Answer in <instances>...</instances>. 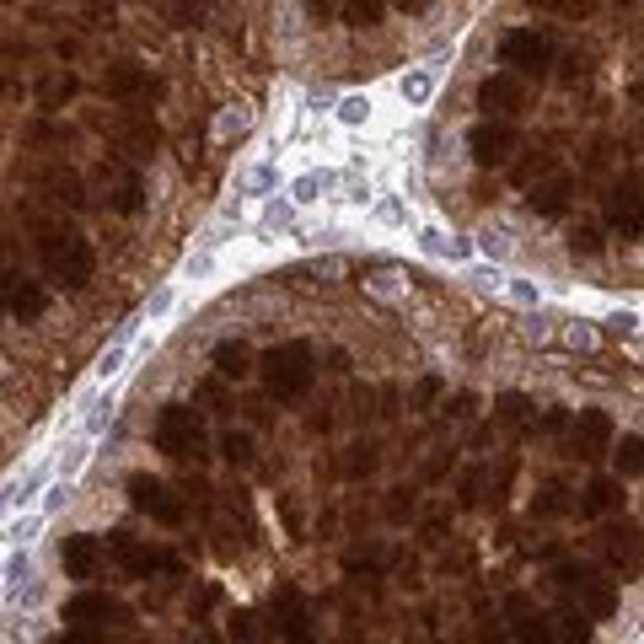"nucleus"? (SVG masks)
Instances as JSON below:
<instances>
[{
    "instance_id": "1",
    "label": "nucleus",
    "mask_w": 644,
    "mask_h": 644,
    "mask_svg": "<svg viewBox=\"0 0 644 644\" xmlns=\"http://www.w3.org/2000/svg\"><path fill=\"white\" fill-rule=\"evenodd\" d=\"M38 258H44V274H49L55 285H64V290H81V285L97 274L92 242H86L75 226H60V220L38 226Z\"/></svg>"
},
{
    "instance_id": "2",
    "label": "nucleus",
    "mask_w": 644,
    "mask_h": 644,
    "mask_svg": "<svg viewBox=\"0 0 644 644\" xmlns=\"http://www.w3.org/2000/svg\"><path fill=\"white\" fill-rule=\"evenodd\" d=\"M258 371H263L269 397L296 403V397H307V392H312V382H318V355H312V344L290 338V344H274V349L258 360Z\"/></svg>"
},
{
    "instance_id": "3",
    "label": "nucleus",
    "mask_w": 644,
    "mask_h": 644,
    "mask_svg": "<svg viewBox=\"0 0 644 644\" xmlns=\"http://www.w3.org/2000/svg\"><path fill=\"white\" fill-rule=\"evenodd\" d=\"M553 585L570 596V607H580L585 618H612V612H618V585L601 580V570H591V564H580V559L553 564Z\"/></svg>"
},
{
    "instance_id": "4",
    "label": "nucleus",
    "mask_w": 644,
    "mask_h": 644,
    "mask_svg": "<svg viewBox=\"0 0 644 644\" xmlns=\"http://www.w3.org/2000/svg\"><path fill=\"white\" fill-rule=\"evenodd\" d=\"M151 441L162 456H178V462H199L204 446H210V436H204V414L189 408V403H167L162 414H156V430H151Z\"/></svg>"
},
{
    "instance_id": "5",
    "label": "nucleus",
    "mask_w": 644,
    "mask_h": 644,
    "mask_svg": "<svg viewBox=\"0 0 644 644\" xmlns=\"http://www.w3.org/2000/svg\"><path fill=\"white\" fill-rule=\"evenodd\" d=\"M467 151H473V162H478L484 172L511 167L515 151H521V129H515L511 119H484V124H473V134H467Z\"/></svg>"
},
{
    "instance_id": "6",
    "label": "nucleus",
    "mask_w": 644,
    "mask_h": 644,
    "mask_svg": "<svg viewBox=\"0 0 644 644\" xmlns=\"http://www.w3.org/2000/svg\"><path fill=\"white\" fill-rule=\"evenodd\" d=\"M129 505L140 515H151V521H162V526H183V494H172V484H162V478H151V473H134L129 478Z\"/></svg>"
},
{
    "instance_id": "7",
    "label": "nucleus",
    "mask_w": 644,
    "mask_h": 644,
    "mask_svg": "<svg viewBox=\"0 0 644 644\" xmlns=\"http://www.w3.org/2000/svg\"><path fill=\"white\" fill-rule=\"evenodd\" d=\"M500 60L511 64V75H548L553 44H548L542 33H532V27H511V33L500 38Z\"/></svg>"
},
{
    "instance_id": "8",
    "label": "nucleus",
    "mask_w": 644,
    "mask_h": 644,
    "mask_svg": "<svg viewBox=\"0 0 644 644\" xmlns=\"http://www.w3.org/2000/svg\"><path fill=\"white\" fill-rule=\"evenodd\" d=\"M103 97H114V103H151V97H162V81L140 60H119L103 70Z\"/></svg>"
},
{
    "instance_id": "9",
    "label": "nucleus",
    "mask_w": 644,
    "mask_h": 644,
    "mask_svg": "<svg viewBox=\"0 0 644 644\" xmlns=\"http://www.w3.org/2000/svg\"><path fill=\"white\" fill-rule=\"evenodd\" d=\"M0 301H5V312L16 322H38L49 312V290L38 279H27V274H0Z\"/></svg>"
},
{
    "instance_id": "10",
    "label": "nucleus",
    "mask_w": 644,
    "mask_h": 644,
    "mask_svg": "<svg viewBox=\"0 0 644 644\" xmlns=\"http://www.w3.org/2000/svg\"><path fill=\"white\" fill-rule=\"evenodd\" d=\"M60 564H64V580H97V570L108 564V548H103V537L75 532V537L60 542Z\"/></svg>"
},
{
    "instance_id": "11",
    "label": "nucleus",
    "mask_w": 644,
    "mask_h": 644,
    "mask_svg": "<svg viewBox=\"0 0 644 644\" xmlns=\"http://www.w3.org/2000/svg\"><path fill=\"white\" fill-rule=\"evenodd\" d=\"M478 108H484V119H511L526 108V86H521V75H489L484 86H478Z\"/></svg>"
},
{
    "instance_id": "12",
    "label": "nucleus",
    "mask_w": 644,
    "mask_h": 644,
    "mask_svg": "<svg viewBox=\"0 0 644 644\" xmlns=\"http://www.w3.org/2000/svg\"><path fill=\"white\" fill-rule=\"evenodd\" d=\"M505 618H511V640L515 644H559V634H553V623L521 596V591H511L505 596Z\"/></svg>"
},
{
    "instance_id": "13",
    "label": "nucleus",
    "mask_w": 644,
    "mask_h": 644,
    "mask_svg": "<svg viewBox=\"0 0 644 644\" xmlns=\"http://www.w3.org/2000/svg\"><path fill=\"white\" fill-rule=\"evenodd\" d=\"M570 451H575L580 462H601L607 451H612V419L601 414V408H585L575 419V436H570Z\"/></svg>"
},
{
    "instance_id": "14",
    "label": "nucleus",
    "mask_w": 644,
    "mask_h": 644,
    "mask_svg": "<svg viewBox=\"0 0 644 644\" xmlns=\"http://www.w3.org/2000/svg\"><path fill=\"white\" fill-rule=\"evenodd\" d=\"M108 553H114V559H119V564H124L134 580H151L156 570H178V559H172V553H151V548H140L129 532H114Z\"/></svg>"
},
{
    "instance_id": "15",
    "label": "nucleus",
    "mask_w": 644,
    "mask_h": 644,
    "mask_svg": "<svg viewBox=\"0 0 644 644\" xmlns=\"http://www.w3.org/2000/svg\"><path fill=\"white\" fill-rule=\"evenodd\" d=\"M607 220H612V231L623 242H640V183L634 178L607 193Z\"/></svg>"
},
{
    "instance_id": "16",
    "label": "nucleus",
    "mask_w": 644,
    "mask_h": 644,
    "mask_svg": "<svg viewBox=\"0 0 644 644\" xmlns=\"http://www.w3.org/2000/svg\"><path fill=\"white\" fill-rule=\"evenodd\" d=\"M570 199H575V178H570V172H559V178H548L537 193H526L532 215H548V220H553V215H564V210H570Z\"/></svg>"
},
{
    "instance_id": "17",
    "label": "nucleus",
    "mask_w": 644,
    "mask_h": 644,
    "mask_svg": "<svg viewBox=\"0 0 644 644\" xmlns=\"http://www.w3.org/2000/svg\"><path fill=\"white\" fill-rule=\"evenodd\" d=\"M119 607H114V596H103V591H81V596H70L64 601V623H108Z\"/></svg>"
},
{
    "instance_id": "18",
    "label": "nucleus",
    "mask_w": 644,
    "mask_h": 644,
    "mask_svg": "<svg viewBox=\"0 0 644 644\" xmlns=\"http://www.w3.org/2000/svg\"><path fill=\"white\" fill-rule=\"evenodd\" d=\"M210 360H215V371H220L226 382H242V377H248V371L258 366V360H253V349H248L242 338H220Z\"/></svg>"
},
{
    "instance_id": "19",
    "label": "nucleus",
    "mask_w": 644,
    "mask_h": 644,
    "mask_svg": "<svg viewBox=\"0 0 644 644\" xmlns=\"http://www.w3.org/2000/svg\"><path fill=\"white\" fill-rule=\"evenodd\" d=\"M618 505H623V478H591L585 500H580V515H607Z\"/></svg>"
},
{
    "instance_id": "20",
    "label": "nucleus",
    "mask_w": 644,
    "mask_h": 644,
    "mask_svg": "<svg viewBox=\"0 0 644 644\" xmlns=\"http://www.w3.org/2000/svg\"><path fill=\"white\" fill-rule=\"evenodd\" d=\"M108 210H114V215H140V210H145V178H140L134 167H129L124 178L114 183V193H108Z\"/></svg>"
},
{
    "instance_id": "21",
    "label": "nucleus",
    "mask_w": 644,
    "mask_h": 644,
    "mask_svg": "<svg viewBox=\"0 0 644 644\" xmlns=\"http://www.w3.org/2000/svg\"><path fill=\"white\" fill-rule=\"evenodd\" d=\"M607 559L623 570V559H629V570H640V532L634 526H607Z\"/></svg>"
},
{
    "instance_id": "22",
    "label": "nucleus",
    "mask_w": 644,
    "mask_h": 644,
    "mask_svg": "<svg viewBox=\"0 0 644 644\" xmlns=\"http://www.w3.org/2000/svg\"><path fill=\"white\" fill-rule=\"evenodd\" d=\"M548 623H553L559 644H591V618L580 607H559V618H548Z\"/></svg>"
},
{
    "instance_id": "23",
    "label": "nucleus",
    "mask_w": 644,
    "mask_h": 644,
    "mask_svg": "<svg viewBox=\"0 0 644 644\" xmlns=\"http://www.w3.org/2000/svg\"><path fill=\"white\" fill-rule=\"evenodd\" d=\"M397 92H403V103H408V108H425V103H430V92H436V64L408 70V75L397 81Z\"/></svg>"
},
{
    "instance_id": "24",
    "label": "nucleus",
    "mask_w": 644,
    "mask_h": 644,
    "mask_svg": "<svg viewBox=\"0 0 644 644\" xmlns=\"http://www.w3.org/2000/svg\"><path fill=\"white\" fill-rule=\"evenodd\" d=\"M220 456L231 462V467H253V430H220Z\"/></svg>"
},
{
    "instance_id": "25",
    "label": "nucleus",
    "mask_w": 644,
    "mask_h": 644,
    "mask_svg": "<svg viewBox=\"0 0 644 644\" xmlns=\"http://www.w3.org/2000/svg\"><path fill=\"white\" fill-rule=\"evenodd\" d=\"M377 462H382V446H377V441H355L349 456H344V478H371Z\"/></svg>"
},
{
    "instance_id": "26",
    "label": "nucleus",
    "mask_w": 644,
    "mask_h": 644,
    "mask_svg": "<svg viewBox=\"0 0 644 644\" xmlns=\"http://www.w3.org/2000/svg\"><path fill=\"white\" fill-rule=\"evenodd\" d=\"M279 634H285V644H318V629H312V612L307 607L279 612Z\"/></svg>"
},
{
    "instance_id": "27",
    "label": "nucleus",
    "mask_w": 644,
    "mask_h": 644,
    "mask_svg": "<svg viewBox=\"0 0 644 644\" xmlns=\"http://www.w3.org/2000/svg\"><path fill=\"white\" fill-rule=\"evenodd\" d=\"M612 467H618V478H629V484H634V478H640V436H634V430H629V436H623V441H612Z\"/></svg>"
},
{
    "instance_id": "28",
    "label": "nucleus",
    "mask_w": 644,
    "mask_h": 644,
    "mask_svg": "<svg viewBox=\"0 0 644 644\" xmlns=\"http://www.w3.org/2000/svg\"><path fill=\"white\" fill-rule=\"evenodd\" d=\"M542 172H553V151H537V156H521V162H511V178L521 183V189H532Z\"/></svg>"
},
{
    "instance_id": "29",
    "label": "nucleus",
    "mask_w": 644,
    "mask_h": 644,
    "mask_svg": "<svg viewBox=\"0 0 644 644\" xmlns=\"http://www.w3.org/2000/svg\"><path fill=\"white\" fill-rule=\"evenodd\" d=\"M156 140H162V134H156V124H151V119H134V124L124 129V151H129V156H151V151H156Z\"/></svg>"
},
{
    "instance_id": "30",
    "label": "nucleus",
    "mask_w": 644,
    "mask_h": 644,
    "mask_svg": "<svg viewBox=\"0 0 644 644\" xmlns=\"http://www.w3.org/2000/svg\"><path fill=\"white\" fill-rule=\"evenodd\" d=\"M70 97H75V75H44V81H38V103H44V108H60Z\"/></svg>"
},
{
    "instance_id": "31",
    "label": "nucleus",
    "mask_w": 644,
    "mask_h": 644,
    "mask_svg": "<svg viewBox=\"0 0 644 644\" xmlns=\"http://www.w3.org/2000/svg\"><path fill=\"white\" fill-rule=\"evenodd\" d=\"M338 5H344V22H349V27H377V22H382V0H338Z\"/></svg>"
},
{
    "instance_id": "32",
    "label": "nucleus",
    "mask_w": 644,
    "mask_h": 644,
    "mask_svg": "<svg viewBox=\"0 0 644 644\" xmlns=\"http://www.w3.org/2000/svg\"><path fill=\"white\" fill-rule=\"evenodd\" d=\"M526 414H532V403H526L521 392H505V397H494V419H500V425H526Z\"/></svg>"
},
{
    "instance_id": "33",
    "label": "nucleus",
    "mask_w": 644,
    "mask_h": 644,
    "mask_svg": "<svg viewBox=\"0 0 644 644\" xmlns=\"http://www.w3.org/2000/svg\"><path fill=\"white\" fill-rule=\"evenodd\" d=\"M570 511V489L564 484H548L537 500H532V515H564Z\"/></svg>"
},
{
    "instance_id": "34",
    "label": "nucleus",
    "mask_w": 644,
    "mask_h": 644,
    "mask_svg": "<svg viewBox=\"0 0 644 644\" xmlns=\"http://www.w3.org/2000/svg\"><path fill=\"white\" fill-rule=\"evenodd\" d=\"M49 199H60V204H70V210H81V204H86V193H81V178H70V172H64V178H49Z\"/></svg>"
},
{
    "instance_id": "35",
    "label": "nucleus",
    "mask_w": 644,
    "mask_h": 644,
    "mask_svg": "<svg viewBox=\"0 0 644 644\" xmlns=\"http://www.w3.org/2000/svg\"><path fill=\"white\" fill-rule=\"evenodd\" d=\"M570 253H585V258H596L601 253V231H596V226H575V231H570Z\"/></svg>"
},
{
    "instance_id": "36",
    "label": "nucleus",
    "mask_w": 644,
    "mask_h": 644,
    "mask_svg": "<svg viewBox=\"0 0 644 644\" xmlns=\"http://www.w3.org/2000/svg\"><path fill=\"white\" fill-rule=\"evenodd\" d=\"M231 644H263L253 612H237V618H231Z\"/></svg>"
},
{
    "instance_id": "37",
    "label": "nucleus",
    "mask_w": 644,
    "mask_h": 644,
    "mask_svg": "<svg viewBox=\"0 0 644 644\" xmlns=\"http://www.w3.org/2000/svg\"><path fill=\"white\" fill-rule=\"evenodd\" d=\"M338 119H344V124H366V119H371V103H366V97H344V103H338Z\"/></svg>"
},
{
    "instance_id": "38",
    "label": "nucleus",
    "mask_w": 644,
    "mask_h": 644,
    "mask_svg": "<svg viewBox=\"0 0 644 644\" xmlns=\"http://www.w3.org/2000/svg\"><path fill=\"white\" fill-rule=\"evenodd\" d=\"M199 16H204V0H172V22L178 27H199Z\"/></svg>"
},
{
    "instance_id": "39",
    "label": "nucleus",
    "mask_w": 644,
    "mask_h": 644,
    "mask_svg": "<svg viewBox=\"0 0 644 644\" xmlns=\"http://www.w3.org/2000/svg\"><path fill=\"white\" fill-rule=\"evenodd\" d=\"M386 515H392V521L414 515V489H392V500H386Z\"/></svg>"
},
{
    "instance_id": "40",
    "label": "nucleus",
    "mask_w": 644,
    "mask_h": 644,
    "mask_svg": "<svg viewBox=\"0 0 644 644\" xmlns=\"http://www.w3.org/2000/svg\"><path fill=\"white\" fill-rule=\"evenodd\" d=\"M526 5H537V11H564V16H580V11H585V0H526Z\"/></svg>"
},
{
    "instance_id": "41",
    "label": "nucleus",
    "mask_w": 644,
    "mask_h": 644,
    "mask_svg": "<svg viewBox=\"0 0 644 644\" xmlns=\"http://www.w3.org/2000/svg\"><path fill=\"white\" fill-rule=\"evenodd\" d=\"M478 489H484V473H467V478H462V505H478V500H484Z\"/></svg>"
},
{
    "instance_id": "42",
    "label": "nucleus",
    "mask_w": 644,
    "mask_h": 644,
    "mask_svg": "<svg viewBox=\"0 0 644 644\" xmlns=\"http://www.w3.org/2000/svg\"><path fill=\"white\" fill-rule=\"evenodd\" d=\"M55 644H103V634L97 629H64Z\"/></svg>"
},
{
    "instance_id": "43",
    "label": "nucleus",
    "mask_w": 644,
    "mask_h": 644,
    "mask_svg": "<svg viewBox=\"0 0 644 644\" xmlns=\"http://www.w3.org/2000/svg\"><path fill=\"white\" fill-rule=\"evenodd\" d=\"M585 70H591V60H585V55H570V60H564V70H559V75H564V81H580Z\"/></svg>"
},
{
    "instance_id": "44",
    "label": "nucleus",
    "mask_w": 644,
    "mask_h": 644,
    "mask_svg": "<svg viewBox=\"0 0 644 644\" xmlns=\"http://www.w3.org/2000/svg\"><path fill=\"white\" fill-rule=\"evenodd\" d=\"M119 366H124V349H108V355H103V360H97V371H103V377H114V371H119Z\"/></svg>"
},
{
    "instance_id": "45",
    "label": "nucleus",
    "mask_w": 644,
    "mask_h": 644,
    "mask_svg": "<svg viewBox=\"0 0 644 644\" xmlns=\"http://www.w3.org/2000/svg\"><path fill=\"white\" fill-rule=\"evenodd\" d=\"M318 189H322V178H301V183H296V199H318Z\"/></svg>"
},
{
    "instance_id": "46",
    "label": "nucleus",
    "mask_w": 644,
    "mask_h": 644,
    "mask_svg": "<svg viewBox=\"0 0 644 644\" xmlns=\"http://www.w3.org/2000/svg\"><path fill=\"white\" fill-rule=\"evenodd\" d=\"M242 124H248L242 114H226V119H220V134H242Z\"/></svg>"
},
{
    "instance_id": "47",
    "label": "nucleus",
    "mask_w": 644,
    "mask_h": 644,
    "mask_svg": "<svg viewBox=\"0 0 644 644\" xmlns=\"http://www.w3.org/2000/svg\"><path fill=\"white\" fill-rule=\"evenodd\" d=\"M570 344H580V349H591L596 338H591V327H570Z\"/></svg>"
},
{
    "instance_id": "48",
    "label": "nucleus",
    "mask_w": 644,
    "mask_h": 644,
    "mask_svg": "<svg viewBox=\"0 0 644 644\" xmlns=\"http://www.w3.org/2000/svg\"><path fill=\"white\" fill-rule=\"evenodd\" d=\"M81 456H86V446H70V451H64V473H75V467H81Z\"/></svg>"
},
{
    "instance_id": "49",
    "label": "nucleus",
    "mask_w": 644,
    "mask_h": 644,
    "mask_svg": "<svg viewBox=\"0 0 644 644\" xmlns=\"http://www.w3.org/2000/svg\"><path fill=\"white\" fill-rule=\"evenodd\" d=\"M307 11H312V16H322V22H327V11H333V0H307Z\"/></svg>"
},
{
    "instance_id": "50",
    "label": "nucleus",
    "mask_w": 644,
    "mask_h": 644,
    "mask_svg": "<svg viewBox=\"0 0 644 644\" xmlns=\"http://www.w3.org/2000/svg\"><path fill=\"white\" fill-rule=\"evenodd\" d=\"M397 11H430V0H397Z\"/></svg>"
},
{
    "instance_id": "51",
    "label": "nucleus",
    "mask_w": 644,
    "mask_h": 644,
    "mask_svg": "<svg viewBox=\"0 0 644 644\" xmlns=\"http://www.w3.org/2000/svg\"><path fill=\"white\" fill-rule=\"evenodd\" d=\"M484 644H505V640H494V629H484Z\"/></svg>"
},
{
    "instance_id": "52",
    "label": "nucleus",
    "mask_w": 644,
    "mask_h": 644,
    "mask_svg": "<svg viewBox=\"0 0 644 644\" xmlns=\"http://www.w3.org/2000/svg\"><path fill=\"white\" fill-rule=\"evenodd\" d=\"M199 644H220V640H215V634H204V640H199Z\"/></svg>"
}]
</instances>
